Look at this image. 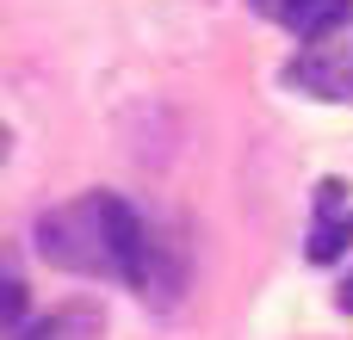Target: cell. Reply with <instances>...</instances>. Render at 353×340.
<instances>
[{"mask_svg":"<svg viewBox=\"0 0 353 340\" xmlns=\"http://www.w3.org/2000/svg\"><path fill=\"white\" fill-rule=\"evenodd\" d=\"M285 81L298 93H310V99H353V31H335V37L310 43L285 68Z\"/></svg>","mask_w":353,"mask_h":340,"instance_id":"6da1fadb","label":"cell"},{"mask_svg":"<svg viewBox=\"0 0 353 340\" xmlns=\"http://www.w3.org/2000/svg\"><path fill=\"white\" fill-rule=\"evenodd\" d=\"M353 242V204L341 180H323L316 186V229H310V260H335Z\"/></svg>","mask_w":353,"mask_h":340,"instance_id":"7a4b0ae2","label":"cell"},{"mask_svg":"<svg viewBox=\"0 0 353 340\" xmlns=\"http://www.w3.org/2000/svg\"><path fill=\"white\" fill-rule=\"evenodd\" d=\"M304 0H254V12H267V19H279V25H292V12H298Z\"/></svg>","mask_w":353,"mask_h":340,"instance_id":"3957f363","label":"cell"},{"mask_svg":"<svg viewBox=\"0 0 353 340\" xmlns=\"http://www.w3.org/2000/svg\"><path fill=\"white\" fill-rule=\"evenodd\" d=\"M335 304H341V310H353V273L341 279V291H335Z\"/></svg>","mask_w":353,"mask_h":340,"instance_id":"277c9868","label":"cell"}]
</instances>
